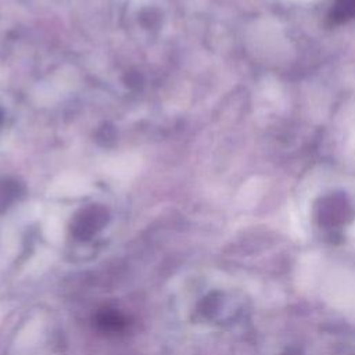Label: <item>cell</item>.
I'll list each match as a JSON object with an SVG mask.
<instances>
[{"mask_svg":"<svg viewBox=\"0 0 355 355\" xmlns=\"http://www.w3.org/2000/svg\"><path fill=\"white\" fill-rule=\"evenodd\" d=\"M354 215V204L344 193H331L322 197L316 204V218L323 226H341L349 222Z\"/></svg>","mask_w":355,"mask_h":355,"instance_id":"1","label":"cell"},{"mask_svg":"<svg viewBox=\"0 0 355 355\" xmlns=\"http://www.w3.org/2000/svg\"><path fill=\"white\" fill-rule=\"evenodd\" d=\"M333 25L345 24L355 18V0H334L327 15Z\"/></svg>","mask_w":355,"mask_h":355,"instance_id":"2","label":"cell"}]
</instances>
